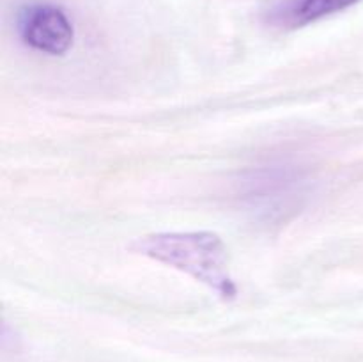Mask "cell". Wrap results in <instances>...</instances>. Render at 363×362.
<instances>
[{
  "mask_svg": "<svg viewBox=\"0 0 363 362\" xmlns=\"http://www.w3.org/2000/svg\"><path fill=\"white\" fill-rule=\"evenodd\" d=\"M137 254L188 273L211 287L225 300H233L238 287L229 272V258L222 238L211 231L155 233L131 243Z\"/></svg>",
  "mask_w": 363,
  "mask_h": 362,
  "instance_id": "obj_1",
  "label": "cell"
},
{
  "mask_svg": "<svg viewBox=\"0 0 363 362\" xmlns=\"http://www.w3.org/2000/svg\"><path fill=\"white\" fill-rule=\"evenodd\" d=\"M21 41L48 55H64L73 46L74 28L67 14L52 4H32L18 13Z\"/></svg>",
  "mask_w": 363,
  "mask_h": 362,
  "instance_id": "obj_2",
  "label": "cell"
},
{
  "mask_svg": "<svg viewBox=\"0 0 363 362\" xmlns=\"http://www.w3.org/2000/svg\"><path fill=\"white\" fill-rule=\"evenodd\" d=\"M360 0H298L287 13V21L294 27L321 20L328 14L347 9Z\"/></svg>",
  "mask_w": 363,
  "mask_h": 362,
  "instance_id": "obj_3",
  "label": "cell"
}]
</instances>
